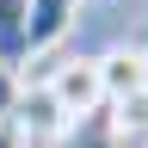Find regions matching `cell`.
I'll use <instances>...</instances> for the list:
<instances>
[{
  "label": "cell",
  "instance_id": "obj_1",
  "mask_svg": "<svg viewBox=\"0 0 148 148\" xmlns=\"http://www.w3.org/2000/svg\"><path fill=\"white\" fill-rule=\"evenodd\" d=\"M49 99L62 105L68 123L92 117V111H105V80H99V56H74L49 74Z\"/></svg>",
  "mask_w": 148,
  "mask_h": 148
},
{
  "label": "cell",
  "instance_id": "obj_2",
  "mask_svg": "<svg viewBox=\"0 0 148 148\" xmlns=\"http://www.w3.org/2000/svg\"><path fill=\"white\" fill-rule=\"evenodd\" d=\"M12 123L25 130V142H49V136H68V117L62 105L49 99V86H18V105H12Z\"/></svg>",
  "mask_w": 148,
  "mask_h": 148
},
{
  "label": "cell",
  "instance_id": "obj_3",
  "mask_svg": "<svg viewBox=\"0 0 148 148\" xmlns=\"http://www.w3.org/2000/svg\"><path fill=\"white\" fill-rule=\"evenodd\" d=\"M74 25V0H25V62L56 49Z\"/></svg>",
  "mask_w": 148,
  "mask_h": 148
},
{
  "label": "cell",
  "instance_id": "obj_4",
  "mask_svg": "<svg viewBox=\"0 0 148 148\" xmlns=\"http://www.w3.org/2000/svg\"><path fill=\"white\" fill-rule=\"evenodd\" d=\"M99 80H105V105L130 99V92H148V49H111V56H99Z\"/></svg>",
  "mask_w": 148,
  "mask_h": 148
},
{
  "label": "cell",
  "instance_id": "obj_5",
  "mask_svg": "<svg viewBox=\"0 0 148 148\" xmlns=\"http://www.w3.org/2000/svg\"><path fill=\"white\" fill-rule=\"evenodd\" d=\"M0 68H25V0H0Z\"/></svg>",
  "mask_w": 148,
  "mask_h": 148
},
{
  "label": "cell",
  "instance_id": "obj_6",
  "mask_svg": "<svg viewBox=\"0 0 148 148\" xmlns=\"http://www.w3.org/2000/svg\"><path fill=\"white\" fill-rule=\"evenodd\" d=\"M105 117H111V130H117V136L142 142V136H148V92H130V99L105 105Z\"/></svg>",
  "mask_w": 148,
  "mask_h": 148
},
{
  "label": "cell",
  "instance_id": "obj_7",
  "mask_svg": "<svg viewBox=\"0 0 148 148\" xmlns=\"http://www.w3.org/2000/svg\"><path fill=\"white\" fill-rule=\"evenodd\" d=\"M68 148H117V130H111L105 111H92V117H80L68 130Z\"/></svg>",
  "mask_w": 148,
  "mask_h": 148
},
{
  "label": "cell",
  "instance_id": "obj_8",
  "mask_svg": "<svg viewBox=\"0 0 148 148\" xmlns=\"http://www.w3.org/2000/svg\"><path fill=\"white\" fill-rule=\"evenodd\" d=\"M12 105H18V74L0 68V117H12Z\"/></svg>",
  "mask_w": 148,
  "mask_h": 148
},
{
  "label": "cell",
  "instance_id": "obj_9",
  "mask_svg": "<svg viewBox=\"0 0 148 148\" xmlns=\"http://www.w3.org/2000/svg\"><path fill=\"white\" fill-rule=\"evenodd\" d=\"M0 148H31V142H25V130H18L12 117H0Z\"/></svg>",
  "mask_w": 148,
  "mask_h": 148
}]
</instances>
